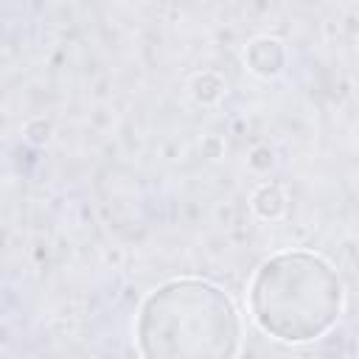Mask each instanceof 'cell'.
I'll list each match as a JSON object with an SVG mask.
<instances>
[{
	"instance_id": "obj_5",
	"label": "cell",
	"mask_w": 359,
	"mask_h": 359,
	"mask_svg": "<svg viewBox=\"0 0 359 359\" xmlns=\"http://www.w3.org/2000/svg\"><path fill=\"white\" fill-rule=\"evenodd\" d=\"M224 79L219 76V73H210V70H205V73H199V76H194V81H191V95L199 101V104H216L222 95H224Z\"/></svg>"
},
{
	"instance_id": "obj_2",
	"label": "cell",
	"mask_w": 359,
	"mask_h": 359,
	"mask_svg": "<svg viewBox=\"0 0 359 359\" xmlns=\"http://www.w3.org/2000/svg\"><path fill=\"white\" fill-rule=\"evenodd\" d=\"M345 289L337 269L314 252H280L261 264L250 286L258 328L280 342H311L334 328Z\"/></svg>"
},
{
	"instance_id": "obj_4",
	"label": "cell",
	"mask_w": 359,
	"mask_h": 359,
	"mask_svg": "<svg viewBox=\"0 0 359 359\" xmlns=\"http://www.w3.org/2000/svg\"><path fill=\"white\" fill-rule=\"evenodd\" d=\"M286 202H289V199H286L283 188H280V185H275V182L261 185V188L252 194V199H250V205H252L255 216L269 219V222H275V219H280V216L286 213Z\"/></svg>"
},
{
	"instance_id": "obj_3",
	"label": "cell",
	"mask_w": 359,
	"mask_h": 359,
	"mask_svg": "<svg viewBox=\"0 0 359 359\" xmlns=\"http://www.w3.org/2000/svg\"><path fill=\"white\" fill-rule=\"evenodd\" d=\"M244 62H247V67H250L255 76L272 79V76H278V73L283 70V65H286V48H283L275 36H258V39H252V42L247 45Z\"/></svg>"
},
{
	"instance_id": "obj_1",
	"label": "cell",
	"mask_w": 359,
	"mask_h": 359,
	"mask_svg": "<svg viewBox=\"0 0 359 359\" xmlns=\"http://www.w3.org/2000/svg\"><path fill=\"white\" fill-rule=\"evenodd\" d=\"M135 337L146 359H230L241 345V320L216 283L177 278L143 300Z\"/></svg>"
},
{
	"instance_id": "obj_7",
	"label": "cell",
	"mask_w": 359,
	"mask_h": 359,
	"mask_svg": "<svg viewBox=\"0 0 359 359\" xmlns=\"http://www.w3.org/2000/svg\"><path fill=\"white\" fill-rule=\"evenodd\" d=\"M247 163H250L255 171H269V165H272V149H269V146H255V149L250 151Z\"/></svg>"
},
{
	"instance_id": "obj_6",
	"label": "cell",
	"mask_w": 359,
	"mask_h": 359,
	"mask_svg": "<svg viewBox=\"0 0 359 359\" xmlns=\"http://www.w3.org/2000/svg\"><path fill=\"white\" fill-rule=\"evenodd\" d=\"M48 137H50V123L45 118H36V121H28L25 123V140L28 143L42 146V143H48Z\"/></svg>"
}]
</instances>
